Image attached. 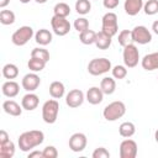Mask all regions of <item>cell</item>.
Returning a JSON list of instances; mask_svg holds the SVG:
<instances>
[{
    "label": "cell",
    "mask_w": 158,
    "mask_h": 158,
    "mask_svg": "<svg viewBox=\"0 0 158 158\" xmlns=\"http://www.w3.org/2000/svg\"><path fill=\"white\" fill-rule=\"evenodd\" d=\"M43 141H44V135L42 131L31 130V131H26L21 133L17 139V143H19V148L22 152H30L35 147L42 144Z\"/></svg>",
    "instance_id": "cell-1"
},
{
    "label": "cell",
    "mask_w": 158,
    "mask_h": 158,
    "mask_svg": "<svg viewBox=\"0 0 158 158\" xmlns=\"http://www.w3.org/2000/svg\"><path fill=\"white\" fill-rule=\"evenodd\" d=\"M126 112V105L122 101H112L105 106L102 115L106 121H116Z\"/></svg>",
    "instance_id": "cell-2"
},
{
    "label": "cell",
    "mask_w": 158,
    "mask_h": 158,
    "mask_svg": "<svg viewBox=\"0 0 158 158\" xmlns=\"http://www.w3.org/2000/svg\"><path fill=\"white\" fill-rule=\"evenodd\" d=\"M59 112V104L56 99H49L47 100L43 106H42V118L46 123H54L57 121Z\"/></svg>",
    "instance_id": "cell-3"
},
{
    "label": "cell",
    "mask_w": 158,
    "mask_h": 158,
    "mask_svg": "<svg viewBox=\"0 0 158 158\" xmlns=\"http://www.w3.org/2000/svg\"><path fill=\"white\" fill-rule=\"evenodd\" d=\"M111 70V62L107 58H94L88 64V72L91 75H101Z\"/></svg>",
    "instance_id": "cell-4"
},
{
    "label": "cell",
    "mask_w": 158,
    "mask_h": 158,
    "mask_svg": "<svg viewBox=\"0 0 158 158\" xmlns=\"http://www.w3.org/2000/svg\"><path fill=\"white\" fill-rule=\"evenodd\" d=\"M122 58H123V63L127 68H135L139 60V52H138V48L136 47V44L130 43L126 47H123Z\"/></svg>",
    "instance_id": "cell-5"
},
{
    "label": "cell",
    "mask_w": 158,
    "mask_h": 158,
    "mask_svg": "<svg viewBox=\"0 0 158 158\" xmlns=\"http://www.w3.org/2000/svg\"><path fill=\"white\" fill-rule=\"evenodd\" d=\"M101 31L106 35L114 37L118 31V23H117V15L115 12H106L102 16V26Z\"/></svg>",
    "instance_id": "cell-6"
},
{
    "label": "cell",
    "mask_w": 158,
    "mask_h": 158,
    "mask_svg": "<svg viewBox=\"0 0 158 158\" xmlns=\"http://www.w3.org/2000/svg\"><path fill=\"white\" fill-rule=\"evenodd\" d=\"M32 37H33V28L31 26H21L12 33L11 41L15 46H25Z\"/></svg>",
    "instance_id": "cell-7"
},
{
    "label": "cell",
    "mask_w": 158,
    "mask_h": 158,
    "mask_svg": "<svg viewBox=\"0 0 158 158\" xmlns=\"http://www.w3.org/2000/svg\"><path fill=\"white\" fill-rule=\"evenodd\" d=\"M51 26L57 36H65L70 31V22L67 20V17L53 15V17L51 19Z\"/></svg>",
    "instance_id": "cell-8"
},
{
    "label": "cell",
    "mask_w": 158,
    "mask_h": 158,
    "mask_svg": "<svg viewBox=\"0 0 158 158\" xmlns=\"http://www.w3.org/2000/svg\"><path fill=\"white\" fill-rule=\"evenodd\" d=\"M131 35H132V41L138 44H147L152 41V33L146 26L142 25L133 27V30H131Z\"/></svg>",
    "instance_id": "cell-9"
},
{
    "label": "cell",
    "mask_w": 158,
    "mask_h": 158,
    "mask_svg": "<svg viewBox=\"0 0 158 158\" xmlns=\"http://www.w3.org/2000/svg\"><path fill=\"white\" fill-rule=\"evenodd\" d=\"M137 143L133 139L126 138L120 144V158H136Z\"/></svg>",
    "instance_id": "cell-10"
},
{
    "label": "cell",
    "mask_w": 158,
    "mask_h": 158,
    "mask_svg": "<svg viewBox=\"0 0 158 158\" xmlns=\"http://www.w3.org/2000/svg\"><path fill=\"white\" fill-rule=\"evenodd\" d=\"M86 143H88V139H86V136L81 132H77V133H73L69 138V148L73 151V152H81L85 149L86 147Z\"/></svg>",
    "instance_id": "cell-11"
},
{
    "label": "cell",
    "mask_w": 158,
    "mask_h": 158,
    "mask_svg": "<svg viewBox=\"0 0 158 158\" xmlns=\"http://www.w3.org/2000/svg\"><path fill=\"white\" fill-rule=\"evenodd\" d=\"M84 93L79 89H73L70 90L67 96H65V104L72 107V109H75V107H79L83 102H84Z\"/></svg>",
    "instance_id": "cell-12"
},
{
    "label": "cell",
    "mask_w": 158,
    "mask_h": 158,
    "mask_svg": "<svg viewBox=\"0 0 158 158\" xmlns=\"http://www.w3.org/2000/svg\"><path fill=\"white\" fill-rule=\"evenodd\" d=\"M21 84H22V88H23L26 91L31 93V91H35V90L40 86L41 79H40V77H38L35 72H32V73L26 74V75L22 78Z\"/></svg>",
    "instance_id": "cell-13"
},
{
    "label": "cell",
    "mask_w": 158,
    "mask_h": 158,
    "mask_svg": "<svg viewBox=\"0 0 158 158\" xmlns=\"http://www.w3.org/2000/svg\"><path fill=\"white\" fill-rule=\"evenodd\" d=\"M141 65L144 70H148V72L158 69V52L146 54L141 59Z\"/></svg>",
    "instance_id": "cell-14"
},
{
    "label": "cell",
    "mask_w": 158,
    "mask_h": 158,
    "mask_svg": "<svg viewBox=\"0 0 158 158\" xmlns=\"http://www.w3.org/2000/svg\"><path fill=\"white\" fill-rule=\"evenodd\" d=\"M85 99H86L88 102L91 104V105H99V104L102 101V99H104V93H102V90H101L100 88H98V86H91L90 89H88V91H86V98H85Z\"/></svg>",
    "instance_id": "cell-15"
},
{
    "label": "cell",
    "mask_w": 158,
    "mask_h": 158,
    "mask_svg": "<svg viewBox=\"0 0 158 158\" xmlns=\"http://www.w3.org/2000/svg\"><path fill=\"white\" fill-rule=\"evenodd\" d=\"M125 12L130 16H136L143 9V0H125Z\"/></svg>",
    "instance_id": "cell-16"
},
{
    "label": "cell",
    "mask_w": 158,
    "mask_h": 158,
    "mask_svg": "<svg viewBox=\"0 0 158 158\" xmlns=\"http://www.w3.org/2000/svg\"><path fill=\"white\" fill-rule=\"evenodd\" d=\"M38 102H40L38 96L31 91V93H27V94L22 98V100H21V106H22L25 110H27V111H32V110H35V109L38 106Z\"/></svg>",
    "instance_id": "cell-17"
},
{
    "label": "cell",
    "mask_w": 158,
    "mask_h": 158,
    "mask_svg": "<svg viewBox=\"0 0 158 158\" xmlns=\"http://www.w3.org/2000/svg\"><path fill=\"white\" fill-rule=\"evenodd\" d=\"M1 91H2V94L5 95V96H7V98H15L17 94H19V91H20V85L16 83V81H14V80H7V81H5L4 84H2V86H1Z\"/></svg>",
    "instance_id": "cell-18"
},
{
    "label": "cell",
    "mask_w": 158,
    "mask_h": 158,
    "mask_svg": "<svg viewBox=\"0 0 158 158\" xmlns=\"http://www.w3.org/2000/svg\"><path fill=\"white\" fill-rule=\"evenodd\" d=\"M2 109L4 111L10 115V116H20L22 114V106H20L16 101L14 100H6L2 102Z\"/></svg>",
    "instance_id": "cell-19"
},
{
    "label": "cell",
    "mask_w": 158,
    "mask_h": 158,
    "mask_svg": "<svg viewBox=\"0 0 158 158\" xmlns=\"http://www.w3.org/2000/svg\"><path fill=\"white\" fill-rule=\"evenodd\" d=\"M35 41L40 46H47L52 42V33L47 28H41L35 33Z\"/></svg>",
    "instance_id": "cell-20"
},
{
    "label": "cell",
    "mask_w": 158,
    "mask_h": 158,
    "mask_svg": "<svg viewBox=\"0 0 158 158\" xmlns=\"http://www.w3.org/2000/svg\"><path fill=\"white\" fill-rule=\"evenodd\" d=\"M112 37L106 35L105 32L100 31V32H96V40H95V46L99 48V49H107L110 46H111V40Z\"/></svg>",
    "instance_id": "cell-21"
},
{
    "label": "cell",
    "mask_w": 158,
    "mask_h": 158,
    "mask_svg": "<svg viewBox=\"0 0 158 158\" xmlns=\"http://www.w3.org/2000/svg\"><path fill=\"white\" fill-rule=\"evenodd\" d=\"M100 89H101L102 93L106 94V95L114 94V91H115V89H116V81H115V79L111 78V77H105V78H102V80H101V83H100Z\"/></svg>",
    "instance_id": "cell-22"
},
{
    "label": "cell",
    "mask_w": 158,
    "mask_h": 158,
    "mask_svg": "<svg viewBox=\"0 0 158 158\" xmlns=\"http://www.w3.org/2000/svg\"><path fill=\"white\" fill-rule=\"evenodd\" d=\"M65 93V88L64 84L62 81H52L49 85V95L53 99H60Z\"/></svg>",
    "instance_id": "cell-23"
},
{
    "label": "cell",
    "mask_w": 158,
    "mask_h": 158,
    "mask_svg": "<svg viewBox=\"0 0 158 158\" xmlns=\"http://www.w3.org/2000/svg\"><path fill=\"white\" fill-rule=\"evenodd\" d=\"M135 132H136V126H135V123H132V122H130V121L122 122V123L120 125V127H118V133H120V136H122V137H125V138L132 137V136L135 135Z\"/></svg>",
    "instance_id": "cell-24"
},
{
    "label": "cell",
    "mask_w": 158,
    "mask_h": 158,
    "mask_svg": "<svg viewBox=\"0 0 158 158\" xmlns=\"http://www.w3.org/2000/svg\"><path fill=\"white\" fill-rule=\"evenodd\" d=\"M15 154V144L12 141L0 143V158H12Z\"/></svg>",
    "instance_id": "cell-25"
},
{
    "label": "cell",
    "mask_w": 158,
    "mask_h": 158,
    "mask_svg": "<svg viewBox=\"0 0 158 158\" xmlns=\"http://www.w3.org/2000/svg\"><path fill=\"white\" fill-rule=\"evenodd\" d=\"M79 40H80V42L83 44H88V46L89 44H93V43H95V40H96V32L88 28V30L80 32Z\"/></svg>",
    "instance_id": "cell-26"
},
{
    "label": "cell",
    "mask_w": 158,
    "mask_h": 158,
    "mask_svg": "<svg viewBox=\"0 0 158 158\" xmlns=\"http://www.w3.org/2000/svg\"><path fill=\"white\" fill-rule=\"evenodd\" d=\"M2 75L4 78L6 79H15L17 75H19V68L16 64H12V63H7L2 67Z\"/></svg>",
    "instance_id": "cell-27"
},
{
    "label": "cell",
    "mask_w": 158,
    "mask_h": 158,
    "mask_svg": "<svg viewBox=\"0 0 158 158\" xmlns=\"http://www.w3.org/2000/svg\"><path fill=\"white\" fill-rule=\"evenodd\" d=\"M46 63H47V62H44V60H42V59H40V58L31 57V59H28V62H27V67H28L30 70L37 73V72H41V70L44 69Z\"/></svg>",
    "instance_id": "cell-28"
},
{
    "label": "cell",
    "mask_w": 158,
    "mask_h": 158,
    "mask_svg": "<svg viewBox=\"0 0 158 158\" xmlns=\"http://www.w3.org/2000/svg\"><path fill=\"white\" fill-rule=\"evenodd\" d=\"M91 10L90 0H77L75 2V11L79 15H86Z\"/></svg>",
    "instance_id": "cell-29"
},
{
    "label": "cell",
    "mask_w": 158,
    "mask_h": 158,
    "mask_svg": "<svg viewBox=\"0 0 158 158\" xmlns=\"http://www.w3.org/2000/svg\"><path fill=\"white\" fill-rule=\"evenodd\" d=\"M53 12L56 16H60V17H67L70 14V7L68 4L65 2H58L54 5L53 7Z\"/></svg>",
    "instance_id": "cell-30"
},
{
    "label": "cell",
    "mask_w": 158,
    "mask_h": 158,
    "mask_svg": "<svg viewBox=\"0 0 158 158\" xmlns=\"http://www.w3.org/2000/svg\"><path fill=\"white\" fill-rule=\"evenodd\" d=\"M117 41H118V44L122 46V47H126L127 44L132 43V35H131V30H122L120 33H118V37H117Z\"/></svg>",
    "instance_id": "cell-31"
},
{
    "label": "cell",
    "mask_w": 158,
    "mask_h": 158,
    "mask_svg": "<svg viewBox=\"0 0 158 158\" xmlns=\"http://www.w3.org/2000/svg\"><path fill=\"white\" fill-rule=\"evenodd\" d=\"M0 22L2 25H12L15 22V14L11 10L0 11Z\"/></svg>",
    "instance_id": "cell-32"
},
{
    "label": "cell",
    "mask_w": 158,
    "mask_h": 158,
    "mask_svg": "<svg viewBox=\"0 0 158 158\" xmlns=\"http://www.w3.org/2000/svg\"><path fill=\"white\" fill-rule=\"evenodd\" d=\"M143 10L146 15H156L158 12V0H147V2L143 4Z\"/></svg>",
    "instance_id": "cell-33"
},
{
    "label": "cell",
    "mask_w": 158,
    "mask_h": 158,
    "mask_svg": "<svg viewBox=\"0 0 158 158\" xmlns=\"http://www.w3.org/2000/svg\"><path fill=\"white\" fill-rule=\"evenodd\" d=\"M31 57H36V58H40L44 62H48L49 60V52L42 47H37V48H33L31 51Z\"/></svg>",
    "instance_id": "cell-34"
},
{
    "label": "cell",
    "mask_w": 158,
    "mask_h": 158,
    "mask_svg": "<svg viewBox=\"0 0 158 158\" xmlns=\"http://www.w3.org/2000/svg\"><path fill=\"white\" fill-rule=\"evenodd\" d=\"M111 72H112V77L115 78V79H123V78H126V75H127V67L126 65H115L112 69H111Z\"/></svg>",
    "instance_id": "cell-35"
},
{
    "label": "cell",
    "mask_w": 158,
    "mask_h": 158,
    "mask_svg": "<svg viewBox=\"0 0 158 158\" xmlns=\"http://www.w3.org/2000/svg\"><path fill=\"white\" fill-rule=\"evenodd\" d=\"M74 28L80 33V32H83V31L89 28V21L85 17H78L74 21Z\"/></svg>",
    "instance_id": "cell-36"
},
{
    "label": "cell",
    "mask_w": 158,
    "mask_h": 158,
    "mask_svg": "<svg viewBox=\"0 0 158 158\" xmlns=\"http://www.w3.org/2000/svg\"><path fill=\"white\" fill-rule=\"evenodd\" d=\"M42 152H43V158H57L58 157V151L54 146H47Z\"/></svg>",
    "instance_id": "cell-37"
},
{
    "label": "cell",
    "mask_w": 158,
    "mask_h": 158,
    "mask_svg": "<svg viewBox=\"0 0 158 158\" xmlns=\"http://www.w3.org/2000/svg\"><path fill=\"white\" fill-rule=\"evenodd\" d=\"M110 152L105 147H99L93 152V158H109Z\"/></svg>",
    "instance_id": "cell-38"
},
{
    "label": "cell",
    "mask_w": 158,
    "mask_h": 158,
    "mask_svg": "<svg viewBox=\"0 0 158 158\" xmlns=\"http://www.w3.org/2000/svg\"><path fill=\"white\" fill-rule=\"evenodd\" d=\"M118 2H120V0H102V5H104V7H106L107 10L116 9V7L118 6Z\"/></svg>",
    "instance_id": "cell-39"
},
{
    "label": "cell",
    "mask_w": 158,
    "mask_h": 158,
    "mask_svg": "<svg viewBox=\"0 0 158 158\" xmlns=\"http://www.w3.org/2000/svg\"><path fill=\"white\" fill-rule=\"evenodd\" d=\"M10 138H9V135H7V132L5 131V130H1L0 131V143H5V142H7Z\"/></svg>",
    "instance_id": "cell-40"
},
{
    "label": "cell",
    "mask_w": 158,
    "mask_h": 158,
    "mask_svg": "<svg viewBox=\"0 0 158 158\" xmlns=\"http://www.w3.org/2000/svg\"><path fill=\"white\" fill-rule=\"evenodd\" d=\"M35 157L43 158V152H41V151H32V152L28 153V158H35Z\"/></svg>",
    "instance_id": "cell-41"
},
{
    "label": "cell",
    "mask_w": 158,
    "mask_h": 158,
    "mask_svg": "<svg viewBox=\"0 0 158 158\" xmlns=\"http://www.w3.org/2000/svg\"><path fill=\"white\" fill-rule=\"evenodd\" d=\"M152 30H153V32L158 36V20H156V21L152 23Z\"/></svg>",
    "instance_id": "cell-42"
},
{
    "label": "cell",
    "mask_w": 158,
    "mask_h": 158,
    "mask_svg": "<svg viewBox=\"0 0 158 158\" xmlns=\"http://www.w3.org/2000/svg\"><path fill=\"white\" fill-rule=\"evenodd\" d=\"M9 2H10V0H0V7H1V9L6 7V6L9 5Z\"/></svg>",
    "instance_id": "cell-43"
},
{
    "label": "cell",
    "mask_w": 158,
    "mask_h": 158,
    "mask_svg": "<svg viewBox=\"0 0 158 158\" xmlns=\"http://www.w3.org/2000/svg\"><path fill=\"white\" fill-rule=\"evenodd\" d=\"M154 139H156V142L158 143V130L154 132Z\"/></svg>",
    "instance_id": "cell-44"
},
{
    "label": "cell",
    "mask_w": 158,
    "mask_h": 158,
    "mask_svg": "<svg viewBox=\"0 0 158 158\" xmlns=\"http://www.w3.org/2000/svg\"><path fill=\"white\" fill-rule=\"evenodd\" d=\"M36 2H38V4H44V2H47V0H35Z\"/></svg>",
    "instance_id": "cell-45"
},
{
    "label": "cell",
    "mask_w": 158,
    "mask_h": 158,
    "mask_svg": "<svg viewBox=\"0 0 158 158\" xmlns=\"http://www.w3.org/2000/svg\"><path fill=\"white\" fill-rule=\"evenodd\" d=\"M20 2H22V4H27V2H30L31 0H19Z\"/></svg>",
    "instance_id": "cell-46"
}]
</instances>
